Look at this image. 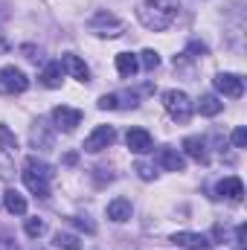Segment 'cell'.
I'll return each instance as SVG.
<instances>
[{
  "label": "cell",
  "mask_w": 247,
  "mask_h": 250,
  "mask_svg": "<svg viewBox=\"0 0 247 250\" xmlns=\"http://www.w3.org/2000/svg\"><path fill=\"white\" fill-rule=\"evenodd\" d=\"M29 140H32V148H41V151H50L56 146V134H53V128L44 123V120H38V123L32 125Z\"/></svg>",
  "instance_id": "8"
},
{
  "label": "cell",
  "mask_w": 247,
  "mask_h": 250,
  "mask_svg": "<svg viewBox=\"0 0 247 250\" xmlns=\"http://www.w3.org/2000/svg\"><path fill=\"white\" fill-rule=\"evenodd\" d=\"M137 172H140L143 181H151V178H154V169H151L148 163H137Z\"/></svg>",
  "instance_id": "31"
},
{
  "label": "cell",
  "mask_w": 247,
  "mask_h": 250,
  "mask_svg": "<svg viewBox=\"0 0 247 250\" xmlns=\"http://www.w3.org/2000/svg\"><path fill=\"white\" fill-rule=\"evenodd\" d=\"M6 50H9V41H6V38H3V32H0V53H6Z\"/></svg>",
  "instance_id": "34"
},
{
  "label": "cell",
  "mask_w": 247,
  "mask_h": 250,
  "mask_svg": "<svg viewBox=\"0 0 247 250\" xmlns=\"http://www.w3.org/2000/svg\"><path fill=\"white\" fill-rule=\"evenodd\" d=\"M137 70H140V62H137L134 53H120V56H117V73H120L123 79H134Z\"/></svg>",
  "instance_id": "18"
},
{
  "label": "cell",
  "mask_w": 247,
  "mask_h": 250,
  "mask_svg": "<svg viewBox=\"0 0 247 250\" xmlns=\"http://www.w3.org/2000/svg\"><path fill=\"white\" fill-rule=\"evenodd\" d=\"M67 221H70V224H76L79 230H87V233H96V224H93V221H87V218H76V215H70Z\"/></svg>",
  "instance_id": "29"
},
{
  "label": "cell",
  "mask_w": 247,
  "mask_h": 250,
  "mask_svg": "<svg viewBox=\"0 0 247 250\" xmlns=\"http://www.w3.org/2000/svg\"><path fill=\"white\" fill-rule=\"evenodd\" d=\"M99 108H102V111H114V108H120V96H117V93H105V96L99 99Z\"/></svg>",
  "instance_id": "27"
},
{
  "label": "cell",
  "mask_w": 247,
  "mask_h": 250,
  "mask_svg": "<svg viewBox=\"0 0 247 250\" xmlns=\"http://www.w3.org/2000/svg\"><path fill=\"white\" fill-rule=\"evenodd\" d=\"M23 169H26V172H32V175H38V178H44V181H50V178H53V166H50V163H44V160H38V157H26Z\"/></svg>",
  "instance_id": "21"
},
{
  "label": "cell",
  "mask_w": 247,
  "mask_h": 250,
  "mask_svg": "<svg viewBox=\"0 0 247 250\" xmlns=\"http://www.w3.org/2000/svg\"><path fill=\"white\" fill-rule=\"evenodd\" d=\"M163 108L169 111V117L175 123H189L192 111H195V102L186 96L184 90H166L163 93Z\"/></svg>",
  "instance_id": "2"
},
{
  "label": "cell",
  "mask_w": 247,
  "mask_h": 250,
  "mask_svg": "<svg viewBox=\"0 0 247 250\" xmlns=\"http://www.w3.org/2000/svg\"><path fill=\"white\" fill-rule=\"evenodd\" d=\"M0 87L6 90V93H23L26 87H29V79H26V73L23 70H18V67H3L0 70Z\"/></svg>",
  "instance_id": "5"
},
{
  "label": "cell",
  "mask_w": 247,
  "mask_h": 250,
  "mask_svg": "<svg viewBox=\"0 0 247 250\" xmlns=\"http://www.w3.org/2000/svg\"><path fill=\"white\" fill-rule=\"evenodd\" d=\"M178 15H181V6H178L175 0H145V3H140V9H137L140 23H143L145 29H151V32L169 29V26L178 21Z\"/></svg>",
  "instance_id": "1"
},
{
  "label": "cell",
  "mask_w": 247,
  "mask_h": 250,
  "mask_svg": "<svg viewBox=\"0 0 247 250\" xmlns=\"http://www.w3.org/2000/svg\"><path fill=\"white\" fill-rule=\"evenodd\" d=\"M172 242H175L178 248H186V250H209L212 248V242H209L204 233H175Z\"/></svg>",
  "instance_id": "12"
},
{
  "label": "cell",
  "mask_w": 247,
  "mask_h": 250,
  "mask_svg": "<svg viewBox=\"0 0 247 250\" xmlns=\"http://www.w3.org/2000/svg\"><path fill=\"white\" fill-rule=\"evenodd\" d=\"M87 29H90L93 35H99V38H120L125 32V23L117 15H111V12H96V15L90 18Z\"/></svg>",
  "instance_id": "3"
},
{
  "label": "cell",
  "mask_w": 247,
  "mask_h": 250,
  "mask_svg": "<svg viewBox=\"0 0 247 250\" xmlns=\"http://www.w3.org/2000/svg\"><path fill=\"white\" fill-rule=\"evenodd\" d=\"M3 207H6L12 215H26V198H23L18 189H6V192H3Z\"/></svg>",
  "instance_id": "16"
},
{
  "label": "cell",
  "mask_w": 247,
  "mask_h": 250,
  "mask_svg": "<svg viewBox=\"0 0 247 250\" xmlns=\"http://www.w3.org/2000/svg\"><path fill=\"white\" fill-rule=\"evenodd\" d=\"M47 233V221L44 218H26V236L29 239H41Z\"/></svg>",
  "instance_id": "24"
},
{
  "label": "cell",
  "mask_w": 247,
  "mask_h": 250,
  "mask_svg": "<svg viewBox=\"0 0 247 250\" xmlns=\"http://www.w3.org/2000/svg\"><path fill=\"white\" fill-rule=\"evenodd\" d=\"M108 218L111 221H117V224H125V221H131V215H134V207H131V201L128 198H114L111 204H108Z\"/></svg>",
  "instance_id": "14"
},
{
  "label": "cell",
  "mask_w": 247,
  "mask_h": 250,
  "mask_svg": "<svg viewBox=\"0 0 247 250\" xmlns=\"http://www.w3.org/2000/svg\"><path fill=\"white\" fill-rule=\"evenodd\" d=\"M53 245L59 250H82V239L79 236H73V233H56V239H53Z\"/></svg>",
  "instance_id": "22"
},
{
  "label": "cell",
  "mask_w": 247,
  "mask_h": 250,
  "mask_svg": "<svg viewBox=\"0 0 247 250\" xmlns=\"http://www.w3.org/2000/svg\"><path fill=\"white\" fill-rule=\"evenodd\" d=\"M184 151L192 157V160H198V163H206V160H209V157H206V143H204L201 137H186Z\"/></svg>",
  "instance_id": "17"
},
{
  "label": "cell",
  "mask_w": 247,
  "mask_h": 250,
  "mask_svg": "<svg viewBox=\"0 0 247 250\" xmlns=\"http://www.w3.org/2000/svg\"><path fill=\"white\" fill-rule=\"evenodd\" d=\"M23 184H26V189H29L32 195L50 198V184H47L44 178H38V175H32V172H23Z\"/></svg>",
  "instance_id": "19"
},
{
  "label": "cell",
  "mask_w": 247,
  "mask_h": 250,
  "mask_svg": "<svg viewBox=\"0 0 247 250\" xmlns=\"http://www.w3.org/2000/svg\"><path fill=\"white\" fill-rule=\"evenodd\" d=\"M236 242H239V245H245V224H239V227H236Z\"/></svg>",
  "instance_id": "33"
},
{
  "label": "cell",
  "mask_w": 247,
  "mask_h": 250,
  "mask_svg": "<svg viewBox=\"0 0 247 250\" xmlns=\"http://www.w3.org/2000/svg\"><path fill=\"white\" fill-rule=\"evenodd\" d=\"M53 123H56L59 131L70 134V131H76V125H82V111H79V108L59 105V108H53Z\"/></svg>",
  "instance_id": "6"
},
{
  "label": "cell",
  "mask_w": 247,
  "mask_h": 250,
  "mask_svg": "<svg viewBox=\"0 0 247 250\" xmlns=\"http://www.w3.org/2000/svg\"><path fill=\"white\" fill-rule=\"evenodd\" d=\"M125 143H128V148H131L134 154H148V151L154 148V140H151V134H148L145 128H131L128 137H125Z\"/></svg>",
  "instance_id": "10"
},
{
  "label": "cell",
  "mask_w": 247,
  "mask_h": 250,
  "mask_svg": "<svg viewBox=\"0 0 247 250\" xmlns=\"http://www.w3.org/2000/svg\"><path fill=\"white\" fill-rule=\"evenodd\" d=\"M215 90L224 93V96H230V99H239L245 93V79L236 76V73H218L215 76Z\"/></svg>",
  "instance_id": "7"
},
{
  "label": "cell",
  "mask_w": 247,
  "mask_h": 250,
  "mask_svg": "<svg viewBox=\"0 0 247 250\" xmlns=\"http://www.w3.org/2000/svg\"><path fill=\"white\" fill-rule=\"evenodd\" d=\"M59 64H62L64 73H70V76H73V79H79V82H87V79H90V70H87V64L82 62L76 53H64Z\"/></svg>",
  "instance_id": "11"
},
{
  "label": "cell",
  "mask_w": 247,
  "mask_h": 250,
  "mask_svg": "<svg viewBox=\"0 0 247 250\" xmlns=\"http://www.w3.org/2000/svg\"><path fill=\"white\" fill-rule=\"evenodd\" d=\"M236 250H245V245H239V248H236Z\"/></svg>",
  "instance_id": "35"
},
{
  "label": "cell",
  "mask_w": 247,
  "mask_h": 250,
  "mask_svg": "<svg viewBox=\"0 0 247 250\" xmlns=\"http://www.w3.org/2000/svg\"><path fill=\"white\" fill-rule=\"evenodd\" d=\"M230 140H233V146H236V148H247V128L239 125V128L230 134Z\"/></svg>",
  "instance_id": "28"
},
{
  "label": "cell",
  "mask_w": 247,
  "mask_h": 250,
  "mask_svg": "<svg viewBox=\"0 0 247 250\" xmlns=\"http://www.w3.org/2000/svg\"><path fill=\"white\" fill-rule=\"evenodd\" d=\"M218 198H230V201H242L245 198V184H242V178H236V175H230V178H224V181H218Z\"/></svg>",
  "instance_id": "13"
},
{
  "label": "cell",
  "mask_w": 247,
  "mask_h": 250,
  "mask_svg": "<svg viewBox=\"0 0 247 250\" xmlns=\"http://www.w3.org/2000/svg\"><path fill=\"white\" fill-rule=\"evenodd\" d=\"M41 84L44 87H62V82H64V70H62V64L59 62H50V64H44V70H41Z\"/></svg>",
  "instance_id": "15"
},
{
  "label": "cell",
  "mask_w": 247,
  "mask_h": 250,
  "mask_svg": "<svg viewBox=\"0 0 247 250\" xmlns=\"http://www.w3.org/2000/svg\"><path fill=\"white\" fill-rule=\"evenodd\" d=\"M137 62L143 64L145 70H157V67H160V53H154V50H143Z\"/></svg>",
  "instance_id": "25"
},
{
  "label": "cell",
  "mask_w": 247,
  "mask_h": 250,
  "mask_svg": "<svg viewBox=\"0 0 247 250\" xmlns=\"http://www.w3.org/2000/svg\"><path fill=\"white\" fill-rule=\"evenodd\" d=\"M12 175H15V154L0 146V178H12Z\"/></svg>",
  "instance_id": "23"
},
{
  "label": "cell",
  "mask_w": 247,
  "mask_h": 250,
  "mask_svg": "<svg viewBox=\"0 0 247 250\" xmlns=\"http://www.w3.org/2000/svg\"><path fill=\"white\" fill-rule=\"evenodd\" d=\"M0 146H3V148H9V151H15V148H18V137H15L6 125H0Z\"/></svg>",
  "instance_id": "26"
},
{
  "label": "cell",
  "mask_w": 247,
  "mask_h": 250,
  "mask_svg": "<svg viewBox=\"0 0 247 250\" xmlns=\"http://www.w3.org/2000/svg\"><path fill=\"white\" fill-rule=\"evenodd\" d=\"M114 140H117V131L111 128V125H96L87 137H84V151L87 154H99V151H105L108 146H114Z\"/></svg>",
  "instance_id": "4"
},
{
  "label": "cell",
  "mask_w": 247,
  "mask_h": 250,
  "mask_svg": "<svg viewBox=\"0 0 247 250\" xmlns=\"http://www.w3.org/2000/svg\"><path fill=\"white\" fill-rule=\"evenodd\" d=\"M198 53H201V56H206V44H198V41H192V44H189V50H186L184 56H192V59H198Z\"/></svg>",
  "instance_id": "30"
},
{
  "label": "cell",
  "mask_w": 247,
  "mask_h": 250,
  "mask_svg": "<svg viewBox=\"0 0 247 250\" xmlns=\"http://www.w3.org/2000/svg\"><path fill=\"white\" fill-rule=\"evenodd\" d=\"M204 117H218L221 114V108H224V102H218V96H212V93H206V96H201L198 99V105H195Z\"/></svg>",
  "instance_id": "20"
},
{
  "label": "cell",
  "mask_w": 247,
  "mask_h": 250,
  "mask_svg": "<svg viewBox=\"0 0 247 250\" xmlns=\"http://www.w3.org/2000/svg\"><path fill=\"white\" fill-rule=\"evenodd\" d=\"M157 166H163L166 172H184L186 169V157L178 151V148L163 146V148H157Z\"/></svg>",
  "instance_id": "9"
},
{
  "label": "cell",
  "mask_w": 247,
  "mask_h": 250,
  "mask_svg": "<svg viewBox=\"0 0 247 250\" xmlns=\"http://www.w3.org/2000/svg\"><path fill=\"white\" fill-rule=\"evenodd\" d=\"M21 50H23V56H26L29 62H38V56H41V53H38L35 47H29V44H26V47H21Z\"/></svg>",
  "instance_id": "32"
}]
</instances>
